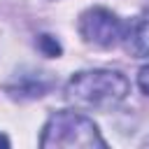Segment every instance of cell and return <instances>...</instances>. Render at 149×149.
<instances>
[{"mask_svg":"<svg viewBox=\"0 0 149 149\" xmlns=\"http://www.w3.org/2000/svg\"><path fill=\"white\" fill-rule=\"evenodd\" d=\"M130 84L119 70H81L65 84V98L81 109H112L126 100Z\"/></svg>","mask_w":149,"mask_h":149,"instance_id":"cell-1","label":"cell"},{"mask_svg":"<svg viewBox=\"0 0 149 149\" xmlns=\"http://www.w3.org/2000/svg\"><path fill=\"white\" fill-rule=\"evenodd\" d=\"M42 147H65V149H93V147H107V142L102 140L98 126L93 123V119H88L81 112L74 109H58L54 112L44 128H42V137H40Z\"/></svg>","mask_w":149,"mask_h":149,"instance_id":"cell-2","label":"cell"},{"mask_svg":"<svg viewBox=\"0 0 149 149\" xmlns=\"http://www.w3.org/2000/svg\"><path fill=\"white\" fill-rule=\"evenodd\" d=\"M77 30L84 37V42L109 49V47H116L126 37L128 23H123L114 12L105 7H91L79 16Z\"/></svg>","mask_w":149,"mask_h":149,"instance_id":"cell-3","label":"cell"},{"mask_svg":"<svg viewBox=\"0 0 149 149\" xmlns=\"http://www.w3.org/2000/svg\"><path fill=\"white\" fill-rule=\"evenodd\" d=\"M51 86H54V81L47 74L23 72V74L14 77V81L7 86V93L16 100H33V98H42Z\"/></svg>","mask_w":149,"mask_h":149,"instance_id":"cell-4","label":"cell"},{"mask_svg":"<svg viewBox=\"0 0 149 149\" xmlns=\"http://www.w3.org/2000/svg\"><path fill=\"white\" fill-rule=\"evenodd\" d=\"M126 42H128V49L133 56L149 58V9L144 14H140L133 23H128Z\"/></svg>","mask_w":149,"mask_h":149,"instance_id":"cell-5","label":"cell"},{"mask_svg":"<svg viewBox=\"0 0 149 149\" xmlns=\"http://www.w3.org/2000/svg\"><path fill=\"white\" fill-rule=\"evenodd\" d=\"M37 47L42 49L44 56H61V44H58V40L51 37V35H40V37H37Z\"/></svg>","mask_w":149,"mask_h":149,"instance_id":"cell-6","label":"cell"},{"mask_svg":"<svg viewBox=\"0 0 149 149\" xmlns=\"http://www.w3.org/2000/svg\"><path fill=\"white\" fill-rule=\"evenodd\" d=\"M137 84H140V88L149 95V65L140 70V74H137Z\"/></svg>","mask_w":149,"mask_h":149,"instance_id":"cell-7","label":"cell"},{"mask_svg":"<svg viewBox=\"0 0 149 149\" xmlns=\"http://www.w3.org/2000/svg\"><path fill=\"white\" fill-rule=\"evenodd\" d=\"M0 147H9V137L0 133Z\"/></svg>","mask_w":149,"mask_h":149,"instance_id":"cell-8","label":"cell"}]
</instances>
